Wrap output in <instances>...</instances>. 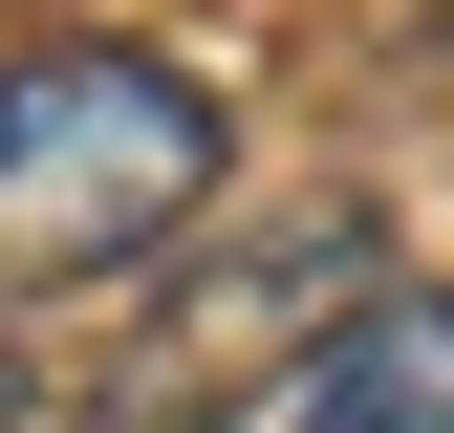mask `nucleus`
I'll use <instances>...</instances> for the list:
<instances>
[{
    "instance_id": "obj_1",
    "label": "nucleus",
    "mask_w": 454,
    "mask_h": 433,
    "mask_svg": "<svg viewBox=\"0 0 454 433\" xmlns=\"http://www.w3.org/2000/svg\"><path fill=\"white\" fill-rule=\"evenodd\" d=\"M216 87L152 43H22L0 66V282H108L216 195Z\"/></svg>"
},
{
    "instance_id": "obj_2",
    "label": "nucleus",
    "mask_w": 454,
    "mask_h": 433,
    "mask_svg": "<svg viewBox=\"0 0 454 433\" xmlns=\"http://www.w3.org/2000/svg\"><path fill=\"white\" fill-rule=\"evenodd\" d=\"M260 433H454V282H368V303L260 390Z\"/></svg>"
},
{
    "instance_id": "obj_3",
    "label": "nucleus",
    "mask_w": 454,
    "mask_h": 433,
    "mask_svg": "<svg viewBox=\"0 0 454 433\" xmlns=\"http://www.w3.org/2000/svg\"><path fill=\"white\" fill-rule=\"evenodd\" d=\"M0 433H22V347H0Z\"/></svg>"
}]
</instances>
